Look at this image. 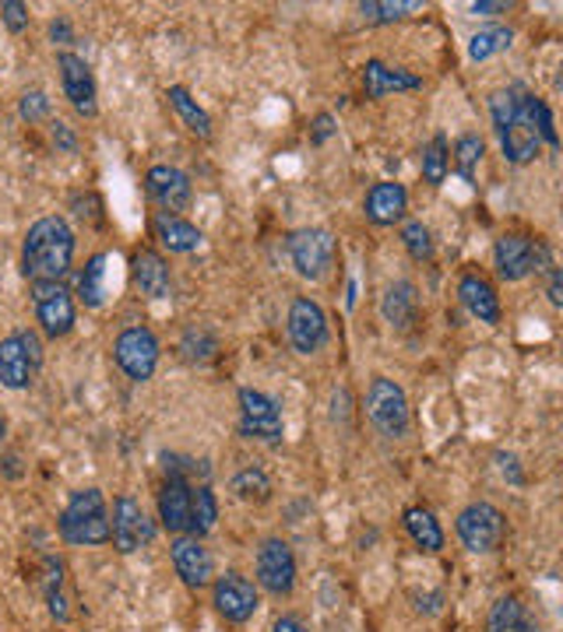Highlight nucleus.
<instances>
[{"mask_svg":"<svg viewBox=\"0 0 563 632\" xmlns=\"http://www.w3.org/2000/svg\"><path fill=\"white\" fill-rule=\"evenodd\" d=\"M57 67H61V85L67 102L78 110L82 116H96L99 102H96V74L88 67V60L78 53H57Z\"/></svg>","mask_w":563,"mask_h":632,"instance_id":"obj_17","label":"nucleus"},{"mask_svg":"<svg viewBox=\"0 0 563 632\" xmlns=\"http://www.w3.org/2000/svg\"><path fill=\"white\" fill-rule=\"evenodd\" d=\"M412 11H420V4H388V0H363L360 4V14L366 22H377V25H388V22H398V18H405V14Z\"/></svg>","mask_w":563,"mask_h":632,"instance_id":"obj_38","label":"nucleus"},{"mask_svg":"<svg viewBox=\"0 0 563 632\" xmlns=\"http://www.w3.org/2000/svg\"><path fill=\"white\" fill-rule=\"evenodd\" d=\"M107 253H96L92 261L85 264L82 278H78V295L88 309H99L102 299H107Z\"/></svg>","mask_w":563,"mask_h":632,"instance_id":"obj_30","label":"nucleus"},{"mask_svg":"<svg viewBox=\"0 0 563 632\" xmlns=\"http://www.w3.org/2000/svg\"><path fill=\"white\" fill-rule=\"evenodd\" d=\"M74 261V232L67 218L47 215L33 222L22 243V275L28 281H61Z\"/></svg>","mask_w":563,"mask_h":632,"instance_id":"obj_2","label":"nucleus"},{"mask_svg":"<svg viewBox=\"0 0 563 632\" xmlns=\"http://www.w3.org/2000/svg\"><path fill=\"white\" fill-rule=\"evenodd\" d=\"M335 130H338V127H335V116H331V113H321V116L314 119V144H324Z\"/></svg>","mask_w":563,"mask_h":632,"instance_id":"obj_45","label":"nucleus"},{"mask_svg":"<svg viewBox=\"0 0 563 632\" xmlns=\"http://www.w3.org/2000/svg\"><path fill=\"white\" fill-rule=\"evenodd\" d=\"M180 352H184L187 363H204V358H212L218 352V341L204 327H190L180 341Z\"/></svg>","mask_w":563,"mask_h":632,"instance_id":"obj_36","label":"nucleus"},{"mask_svg":"<svg viewBox=\"0 0 563 632\" xmlns=\"http://www.w3.org/2000/svg\"><path fill=\"white\" fill-rule=\"evenodd\" d=\"M135 285L148 299H166L170 295V267L155 250H141L135 257Z\"/></svg>","mask_w":563,"mask_h":632,"instance_id":"obj_25","label":"nucleus"},{"mask_svg":"<svg viewBox=\"0 0 563 632\" xmlns=\"http://www.w3.org/2000/svg\"><path fill=\"white\" fill-rule=\"evenodd\" d=\"M42 366V344L33 330H18L0 341V383L8 390H25Z\"/></svg>","mask_w":563,"mask_h":632,"instance_id":"obj_8","label":"nucleus"},{"mask_svg":"<svg viewBox=\"0 0 563 632\" xmlns=\"http://www.w3.org/2000/svg\"><path fill=\"white\" fill-rule=\"evenodd\" d=\"M240 435L243 440H261V443H278L282 432H286V421H282L278 401L268 397L264 390L243 387L240 394Z\"/></svg>","mask_w":563,"mask_h":632,"instance_id":"obj_9","label":"nucleus"},{"mask_svg":"<svg viewBox=\"0 0 563 632\" xmlns=\"http://www.w3.org/2000/svg\"><path fill=\"white\" fill-rule=\"evenodd\" d=\"M486 632H542L522 597H500L486 615Z\"/></svg>","mask_w":563,"mask_h":632,"instance_id":"obj_24","label":"nucleus"},{"mask_svg":"<svg viewBox=\"0 0 563 632\" xmlns=\"http://www.w3.org/2000/svg\"><path fill=\"white\" fill-rule=\"evenodd\" d=\"M190 506H195V485L184 475H166L159 492V520L170 534H190Z\"/></svg>","mask_w":563,"mask_h":632,"instance_id":"obj_19","label":"nucleus"},{"mask_svg":"<svg viewBox=\"0 0 563 632\" xmlns=\"http://www.w3.org/2000/svg\"><path fill=\"white\" fill-rule=\"evenodd\" d=\"M42 594H47V605H50V615L57 622H67V597H64V563L47 555L42 559Z\"/></svg>","mask_w":563,"mask_h":632,"instance_id":"obj_28","label":"nucleus"},{"mask_svg":"<svg viewBox=\"0 0 563 632\" xmlns=\"http://www.w3.org/2000/svg\"><path fill=\"white\" fill-rule=\"evenodd\" d=\"M50 39L61 42V47H67V42H71V25H67V18H57L50 25Z\"/></svg>","mask_w":563,"mask_h":632,"instance_id":"obj_46","label":"nucleus"},{"mask_svg":"<svg viewBox=\"0 0 563 632\" xmlns=\"http://www.w3.org/2000/svg\"><path fill=\"white\" fill-rule=\"evenodd\" d=\"M454 531L468 552L490 555L503 545V538H508V517H503L493 503H472L458 514Z\"/></svg>","mask_w":563,"mask_h":632,"instance_id":"obj_7","label":"nucleus"},{"mask_svg":"<svg viewBox=\"0 0 563 632\" xmlns=\"http://www.w3.org/2000/svg\"><path fill=\"white\" fill-rule=\"evenodd\" d=\"M166 99L173 102V110L180 113V119L187 124L190 134H198V138H212V116L201 110V105L195 102V96H190L184 85H173L166 92Z\"/></svg>","mask_w":563,"mask_h":632,"instance_id":"obj_29","label":"nucleus"},{"mask_svg":"<svg viewBox=\"0 0 563 632\" xmlns=\"http://www.w3.org/2000/svg\"><path fill=\"white\" fill-rule=\"evenodd\" d=\"M366 418L384 440H402L412 421L405 390L388 380V376H374L366 387Z\"/></svg>","mask_w":563,"mask_h":632,"instance_id":"obj_5","label":"nucleus"},{"mask_svg":"<svg viewBox=\"0 0 563 632\" xmlns=\"http://www.w3.org/2000/svg\"><path fill=\"white\" fill-rule=\"evenodd\" d=\"M531 124H536L539 138L546 144L560 148V134H556V124H553V113H550V105H546L542 99H531Z\"/></svg>","mask_w":563,"mask_h":632,"instance_id":"obj_39","label":"nucleus"},{"mask_svg":"<svg viewBox=\"0 0 563 632\" xmlns=\"http://www.w3.org/2000/svg\"><path fill=\"white\" fill-rule=\"evenodd\" d=\"M212 605H215V611H218L226 622L243 625V622L254 619V611H258V605H261V594H258V586L250 583L243 573H236V569H229V573H222V577L212 583Z\"/></svg>","mask_w":563,"mask_h":632,"instance_id":"obj_12","label":"nucleus"},{"mask_svg":"<svg viewBox=\"0 0 563 632\" xmlns=\"http://www.w3.org/2000/svg\"><path fill=\"white\" fill-rule=\"evenodd\" d=\"M508 8L511 4H503V0H476V4H472V11L476 14H503Z\"/></svg>","mask_w":563,"mask_h":632,"instance_id":"obj_48","label":"nucleus"},{"mask_svg":"<svg viewBox=\"0 0 563 632\" xmlns=\"http://www.w3.org/2000/svg\"><path fill=\"white\" fill-rule=\"evenodd\" d=\"M272 632H310L300 619H292V615H282V619H275Z\"/></svg>","mask_w":563,"mask_h":632,"instance_id":"obj_47","label":"nucleus"},{"mask_svg":"<svg viewBox=\"0 0 563 632\" xmlns=\"http://www.w3.org/2000/svg\"><path fill=\"white\" fill-rule=\"evenodd\" d=\"M405 211H409V190L402 184H395V179H384V184H374L366 190L363 215H366L370 225L388 229V225L405 218Z\"/></svg>","mask_w":563,"mask_h":632,"instance_id":"obj_20","label":"nucleus"},{"mask_svg":"<svg viewBox=\"0 0 563 632\" xmlns=\"http://www.w3.org/2000/svg\"><path fill=\"white\" fill-rule=\"evenodd\" d=\"M258 583L275 597H289L296 586V559L282 538H264L258 545Z\"/></svg>","mask_w":563,"mask_h":632,"instance_id":"obj_14","label":"nucleus"},{"mask_svg":"<svg viewBox=\"0 0 563 632\" xmlns=\"http://www.w3.org/2000/svg\"><path fill=\"white\" fill-rule=\"evenodd\" d=\"M50 138H53L57 152H67V155L78 152V138H74V130L67 124H61V119H53L50 124Z\"/></svg>","mask_w":563,"mask_h":632,"instance_id":"obj_43","label":"nucleus"},{"mask_svg":"<svg viewBox=\"0 0 563 632\" xmlns=\"http://www.w3.org/2000/svg\"><path fill=\"white\" fill-rule=\"evenodd\" d=\"M380 316L384 324H391L395 330H409L420 320V289L409 278L391 281L380 295Z\"/></svg>","mask_w":563,"mask_h":632,"instance_id":"obj_22","label":"nucleus"},{"mask_svg":"<svg viewBox=\"0 0 563 632\" xmlns=\"http://www.w3.org/2000/svg\"><path fill=\"white\" fill-rule=\"evenodd\" d=\"M36 320L47 338H67L74 330V299L61 281H36L33 285Z\"/></svg>","mask_w":563,"mask_h":632,"instance_id":"obj_13","label":"nucleus"},{"mask_svg":"<svg viewBox=\"0 0 563 632\" xmlns=\"http://www.w3.org/2000/svg\"><path fill=\"white\" fill-rule=\"evenodd\" d=\"M402 243H405L412 261H429V257H434V236H429V229H426L423 222H405L402 225Z\"/></svg>","mask_w":563,"mask_h":632,"instance_id":"obj_37","label":"nucleus"},{"mask_svg":"<svg viewBox=\"0 0 563 632\" xmlns=\"http://www.w3.org/2000/svg\"><path fill=\"white\" fill-rule=\"evenodd\" d=\"M71 207H74V215H78L82 222H92V225L102 222V204H99L96 193H78V198L71 201Z\"/></svg>","mask_w":563,"mask_h":632,"instance_id":"obj_42","label":"nucleus"},{"mask_svg":"<svg viewBox=\"0 0 563 632\" xmlns=\"http://www.w3.org/2000/svg\"><path fill=\"white\" fill-rule=\"evenodd\" d=\"M155 236H159V243L166 247L170 253H195L201 247L198 225H190L180 215H159L155 218Z\"/></svg>","mask_w":563,"mask_h":632,"instance_id":"obj_26","label":"nucleus"},{"mask_svg":"<svg viewBox=\"0 0 563 632\" xmlns=\"http://www.w3.org/2000/svg\"><path fill=\"white\" fill-rule=\"evenodd\" d=\"M514 464H517L514 457H503V454H500V471H503V475H511V481H517V485H522V471H517Z\"/></svg>","mask_w":563,"mask_h":632,"instance_id":"obj_49","label":"nucleus"},{"mask_svg":"<svg viewBox=\"0 0 563 632\" xmlns=\"http://www.w3.org/2000/svg\"><path fill=\"white\" fill-rule=\"evenodd\" d=\"M483 152H486V144H483L479 134H462V138L454 141L451 162H454V169H458V176L465 179V184L476 179V165L483 162Z\"/></svg>","mask_w":563,"mask_h":632,"instance_id":"obj_33","label":"nucleus"},{"mask_svg":"<svg viewBox=\"0 0 563 632\" xmlns=\"http://www.w3.org/2000/svg\"><path fill=\"white\" fill-rule=\"evenodd\" d=\"M423 78L409 74L402 67H388L384 60H366L363 67V92L366 99H384V96H395V92H420Z\"/></svg>","mask_w":563,"mask_h":632,"instance_id":"obj_21","label":"nucleus"},{"mask_svg":"<svg viewBox=\"0 0 563 632\" xmlns=\"http://www.w3.org/2000/svg\"><path fill=\"white\" fill-rule=\"evenodd\" d=\"M170 555H173L176 577H180L190 586V591H204V586L215 583L212 552L201 545V538H195V534H176L173 545H170Z\"/></svg>","mask_w":563,"mask_h":632,"instance_id":"obj_15","label":"nucleus"},{"mask_svg":"<svg viewBox=\"0 0 563 632\" xmlns=\"http://www.w3.org/2000/svg\"><path fill=\"white\" fill-rule=\"evenodd\" d=\"M18 113L22 119H28V124H36V119H42L50 113V99L47 92H25L22 102H18Z\"/></svg>","mask_w":563,"mask_h":632,"instance_id":"obj_40","label":"nucleus"},{"mask_svg":"<svg viewBox=\"0 0 563 632\" xmlns=\"http://www.w3.org/2000/svg\"><path fill=\"white\" fill-rule=\"evenodd\" d=\"M110 531H113V545L116 552H138L145 541H148V520H145V509L135 495H116L113 500V517H110Z\"/></svg>","mask_w":563,"mask_h":632,"instance_id":"obj_18","label":"nucleus"},{"mask_svg":"<svg viewBox=\"0 0 563 632\" xmlns=\"http://www.w3.org/2000/svg\"><path fill=\"white\" fill-rule=\"evenodd\" d=\"M145 184H148V198L162 207V215H180V211L190 207V198H195L190 176L184 169H176V165H152Z\"/></svg>","mask_w":563,"mask_h":632,"instance_id":"obj_16","label":"nucleus"},{"mask_svg":"<svg viewBox=\"0 0 563 632\" xmlns=\"http://www.w3.org/2000/svg\"><path fill=\"white\" fill-rule=\"evenodd\" d=\"M233 492L240 495L243 503H264L272 495V478L261 468H243L233 478Z\"/></svg>","mask_w":563,"mask_h":632,"instance_id":"obj_35","label":"nucleus"},{"mask_svg":"<svg viewBox=\"0 0 563 632\" xmlns=\"http://www.w3.org/2000/svg\"><path fill=\"white\" fill-rule=\"evenodd\" d=\"M218 520V500L209 485H198L195 489V506H190V534L204 538L215 527Z\"/></svg>","mask_w":563,"mask_h":632,"instance_id":"obj_34","label":"nucleus"},{"mask_svg":"<svg viewBox=\"0 0 563 632\" xmlns=\"http://www.w3.org/2000/svg\"><path fill=\"white\" fill-rule=\"evenodd\" d=\"M458 299H462V306L476 316L479 324H490V327L500 324V295L483 275H472V270L462 275V281H458Z\"/></svg>","mask_w":563,"mask_h":632,"instance_id":"obj_23","label":"nucleus"},{"mask_svg":"<svg viewBox=\"0 0 563 632\" xmlns=\"http://www.w3.org/2000/svg\"><path fill=\"white\" fill-rule=\"evenodd\" d=\"M0 18H4V25L11 28V33H25L28 28V8L22 4V0H4V4H0Z\"/></svg>","mask_w":563,"mask_h":632,"instance_id":"obj_41","label":"nucleus"},{"mask_svg":"<svg viewBox=\"0 0 563 632\" xmlns=\"http://www.w3.org/2000/svg\"><path fill=\"white\" fill-rule=\"evenodd\" d=\"M402 523H405V534L412 538V545L423 548V552H440L443 548V531L437 517L429 514L423 506H409L402 514Z\"/></svg>","mask_w":563,"mask_h":632,"instance_id":"obj_27","label":"nucleus"},{"mask_svg":"<svg viewBox=\"0 0 563 632\" xmlns=\"http://www.w3.org/2000/svg\"><path fill=\"white\" fill-rule=\"evenodd\" d=\"M560 352H563V344H560Z\"/></svg>","mask_w":563,"mask_h":632,"instance_id":"obj_50","label":"nucleus"},{"mask_svg":"<svg viewBox=\"0 0 563 632\" xmlns=\"http://www.w3.org/2000/svg\"><path fill=\"white\" fill-rule=\"evenodd\" d=\"M451 173V148H448V138L437 134L434 141L423 148V179L429 187H440L443 179Z\"/></svg>","mask_w":563,"mask_h":632,"instance_id":"obj_32","label":"nucleus"},{"mask_svg":"<svg viewBox=\"0 0 563 632\" xmlns=\"http://www.w3.org/2000/svg\"><path fill=\"white\" fill-rule=\"evenodd\" d=\"M493 267L500 281H525L528 275H546L553 267V253L542 239L503 232L493 243Z\"/></svg>","mask_w":563,"mask_h":632,"instance_id":"obj_4","label":"nucleus"},{"mask_svg":"<svg viewBox=\"0 0 563 632\" xmlns=\"http://www.w3.org/2000/svg\"><path fill=\"white\" fill-rule=\"evenodd\" d=\"M286 334H289V344L300 355H317L324 344H328V316H324L317 299H310V295L292 299Z\"/></svg>","mask_w":563,"mask_h":632,"instance_id":"obj_11","label":"nucleus"},{"mask_svg":"<svg viewBox=\"0 0 563 632\" xmlns=\"http://www.w3.org/2000/svg\"><path fill=\"white\" fill-rule=\"evenodd\" d=\"M546 295H550V303L556 306V309H563V267H550V270H546Z\"/></svg>","mask_w":563,"mask_h":632,"instance_id":"obj_44","label":"nucleus"},{"mask_svg":"<svg viewBox=\"0 0 563 632\" xmlns=\"http://www.w3.org/2000/svg\"><path fill=\"white\" fill-rule=\"evenodd\" d=\"M113 358L124 369L127 380L135 383L152 380V372L159 366V338L148 327H127L113 341Z\"/></svg>","mask_w":563,"mask_h":632,"instance_id":"obj_10","label":"nucleus"},{"mask_svg":"<svg viewBox=\"0 0 563 632\" xmlns=\"http://www.w3.org/2000/svg\"><path fill=\"white\" fill-rule=\"evenodd\" d=\"M289 261L296 267V275L306 281H324L335 267V236L328 229H317V225H306V229H296L286 239Z\"/></svg>","mask_w":563,"mask_h":632,"instance_id":"obj_6","label":"nucleus"},{"mask_svg":"<svg viewBox=\"0 0 563 632\" xmlns=\"http://www.w3.org/2000/svg\"><path fill=\"white\" fill-rule=\"evenodd\" d=\"M514 33L508 25H490V28H479L476 36L468 39V56L472 60H490L503 50H511Z\"/></svg>","mask_w":563,"mask_h":632,"instance_id":"obj_31","label":"nucleus"},{"mask_svg":"<svg viewBox=\"0 0 563 632\" xmlns=\"http://www.w3.org/2000/svg\"><path fill=\"white\" fill-rule=\"evenodd\" d=\"M531 96L525 85H511V88H497L490 96V116H493V130L500 138V152L508 162L525 165L539 155L542 138L536 124H531Z\"/></svg>","mask_w":563,"mask_h":632,"instance_id":"obj_1","label":"nucleus"},{"mask_svg":"<svg viewBox=\"0 0 563 632\" xmlns=\"http://www.w3.org/2000/svg\"><path fill=\"white\" fill-rule=\"evenodd\" d=\"M61 538L67 545H85V548H99L113 541L110 531V514H107V500H102L99 489H78L71 495V503L64 506L61 520Z\"/></svg>","mask_w":563,"mask_h":632,"instance_id":"obj_3","label":"nucleus"}]
</instances>
